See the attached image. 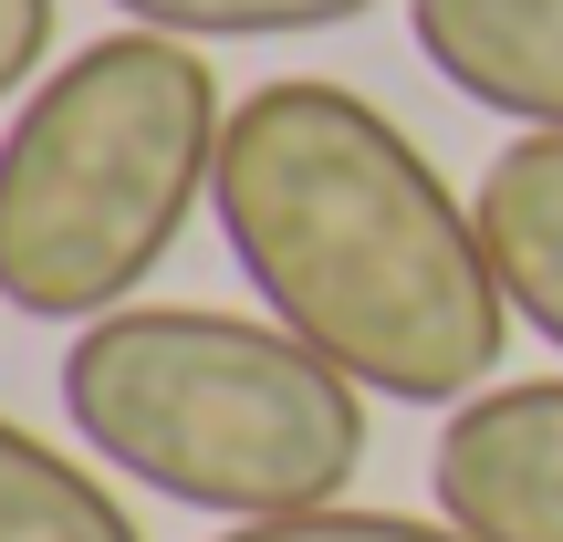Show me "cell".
I'll list each match as a JSON object with an SVG mask.
<instances>
[{"mask_svg": "<svg viewBox=\"0 0 563 542\" xmlns=\"http://www.w3.org/2000/svg\"><path fill=\"white\" fill-rule=\"evenodd\" d=\"M136 32H178V42H292V32H344L376 0H104Z\"/></svg>", "mask_w": 563, "mask_h": 542, "instance_id": "ba28073f", "label": "cell"}, {"mask_svg": "<svg viewBox=\"0 0 563 542\" xmlns=\"http://www.w3.org/2000/svg\"><path fill=\"white\" fill-rule=\"evenodd\" d=\"M428 490L470 542H563V376H501L449 407Z\"/></svg>", "mask_w": 563, "mask_h": 542, "instance_id": "277c9868", "label": "cell"}, {"mask_svg": "<svg viewBox=\"0 0 563 542\" xmlns=\"http://www.w3.org/2000/svg\"><path fill=\"white\" fill-rule=\"evenodd\" d=\"M470 209H481L490 272L511 292V323H532L563 355V136H511L481 167Z\"/></svg>", "mask_w": 563, "mask_h": 542, "instance_id": "8992f818", "label": "cell"}, {"mask_svg": "<svg viewBox=\"0 0 563 542\" xmlns=\"http://www.w3.org/2000/svg\"><path fill=\"white\" fill-rule=\"evenodd\" d=\"M407 32L449 95L522 136H563V0H407Z\"/></svg>", "mask_w": 563, "mask_h": 542, "instance_id": "5b68a950", "label": "cell"}, {"mask_svg": "<svg viewBox=\"0 0 563 542\" xmlns=\"http://www.w3.org/2000/svg\"><path fill=\"white\" fill-rule=\"evenodd\" d=\"M42 53H53V0H0V104L42 84Z\"/></svg>", "mask_w": 563, "mask_h": 542, "instance_id": "30bf717a", "label": "cell"}, {"mask_svg": "<svg viewBox=\"0 0 563 542\" xmlns=\"http://www.w3.org/2000/svg\"><path fill=\"white\" fill-rule=\"evenodd\" d=\"M230 104L199 42L104 32L63 53L0 125V302L95 323L146 292L220 188Z\"/></svg>", "mask_w": 563, "mask_h": 542, "instance_id": "3957f363", "label": "cell"}, {"mask_svg": "<svg viewBox=\"0 0 563 542\" xmlns=\"http://www.w3.org/2000/svg\"><path fill=\"white\" fill-rule=\"evenodd\" d=\"M209 220L272 323L334 355L365 397L470 407L501 376L511 292L490 272L481 209L355 84L282 74L230 104Z\"/></svg>", "mask_w": 563, "mask_h": 542, "instance_id": "6da1fadb", "label": "cell"}, {"mask_svg": "<svg viewBox=\"0 0 563 542\" xmlns=\"http://www.w3.org/2000/svg\"><path fill=\"white\" fill-rule=\"evenodd\" d=\"M0 542H146V532L84 460L0 418Z\"/></svg>", "mask_w": 563, "mask_h": 542, "instance_id": "52a82bcc", "label": "cell"}, {"mask_svg": "<svg viewBox=\"0 0 563 542\" xmlns=\"http://www.w3.org/2000/svg\"><path fill=\"white\" fill-rule=\"evenodd\" d=\"M63 418L115 480L178 511H323L365 469V386L272 313L125 302L74 323Z\"/></svg>", "mask_w": 563, "mask_h": 542, "instance_id": "7a4b0ae2", "label": "cell"}, {"mask_svg": "<svg viewBox=\"0 0 563 542\" xmlns=\"http://www.w3.org/2000/svg\"><path fill=\"white\" fill-rule=\"evenodd\" d=\"M220 542H470V532H460V522H418V511L323 501V511H272V522H230Z\"/></svg>", "mask_w": 563, "mask_h": 542, "instance_id": "9c48e42d", "label": "cell"}]
</instances>
